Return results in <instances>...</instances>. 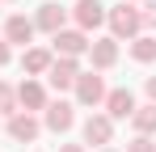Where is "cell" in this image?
<instances>
[{
	"mask_svg": "<svg viewBox=\"0 0 156 152\" xmlns=\"http://www.w3.org/2000/svg\"><path fill=\"white\" fill-rule=\"evenodd\" d=\"M80 21L97 25V21H101V4H97V0H84V4H80Z\"/></svg>",
	"mask_w": 156,
	"mask_h": 152,
	"instance_id": "1",
	"label": "cell"
},
{
	"mask_svg": "<svg viewBox=\"0 0 156 152\" xmlns=\"http://www.w3.org/2000/svg\"><path fill=\"white\" fill-rule=\"evenodd\" d=\"M9 34H13V42H21V38H30V21H26V17H17V21L9 25Z\"/></svg>",
	"mask_w": 156,
	"mask_h": 152,
	"instance_id": "2",
	"label": "cell"
},
{
	"mask_svg": "<svg viewBox=\"0 0 156 152\" xmlns=\"http://www.w3.org/2000/svg\"><path fill=\"white\" fill-rule=\"evenodd\" d=\"M68 123H72L68 106H55V110H51V127H68Z\"/></svg>",
	"mask_w": 156,
	"mask_h": 152,
	"instance_id": "3",
	"label": "cell"
},
{
	"mask_svg": "<svg viewBox=\"0 0 156 152\" xmlns=\"http://www.w3.org/2000/svg\"><path fill=\"white\" fill-rule=\"evenodd\" d=\"M110 106H114V114H127V110H131V93H114Z\"/></svg>",
	"mask_w": 156,
	"mask_h": 152,
	"instance_id": "4",
	"label": "cell"
},
{
	"mask_svg": "<svg viewBox=\"0 0 156 152\" xmlns=\"http://www.w3.org/2000/svg\"><path fill=\"white\" fill-rule=\"evenodd\" d=\"M13 135H17V139H30V135H34V123H30V118H17V123H13Z\"/></svg>",
	"mask_w": 156,
	"mask_h": 152,
	"instance_id": "5",
	"label": "cell"
},
{
	"mask_svg": "<svg viewBox=\"0 0 156 152\" xmlns=\"http://www.w3.org/2000/svg\"><path fill=\"white\" fill-rule=\"evenodd\" d=\"M97 93H101V85H97V80H84V85H80V97H84V101H93Z\"/></svg>",
	"mask_w": 156,
	"mask_h": 152,
	"instance_id": "6",
	"label": "cell"
},
{
	"mask_svg": "<svg viewBox=\"0 0 156 152\" xmlns=\"http://www.w3.org/2000/svg\"><path fill=\"white\" fill-rule=\"evenodd\" d=\"M68 80H72V63H59L55 68V85H68Z\"/></svg>",
	"mask_w": 156,
	"mask_h": 152,
	"instance_id": "7",
	"label": "cell"
},
{
	"mask_svg": "<svg viewBox=\"0 0 156 152\" xmlns=\"http://www.w3.org/2000/svg\"><path fill=\"white\" fill-rule=\"evenodd\" d=\"M59 47H63V51H80V47H84V42H80L76 34H63V38H59Z\"/></svg>",
	"mask_w": 156,
	"mask_h": 152,
	"instance_id": "8",
	"label": "cell"
},
{
	"mask_svg": "<svg viewBox=\"0 0 156 152\" xmlns=\"http://www.w3.org/2000/svg\"><path fill=\"white\" fill-rule=\"evenodd\" d=\"M105 135H110L105 123H89V139H105Z\"/></svg>",
	"mask_w": 156,
	"mask_h": 152,
	"instance_id": "9",
	"label": "cell"
},
{
	"mask_svg": "<svg viewBox=\"0 0 156 152\" xmlns=\"http://www.w3.org/2000/svg\"><path fill=\"white\" fill-rule=\"evenodd\" d=\"M114 25H118V30H135V13H118Z\"/></svg>",
	"mask_w": 156,
	"mask_h": 152,
	"instance_id": "10",
	"label": "cell"
},
{
	"mask_svg": "<svg viewBox=\"0 0 156 152\" xmlns=\"http://www.w3.org/2000/svg\"><path fill=\"white\" fill-rule=\"evenodd\" d=\"M21 97H26L30 106H38V101H42V93H38V89H34V85H30V89H21Z\"/></svg>",
	"mask_w": 156,
	"mask_h": 152,
	"instance_id": "11",
	"label": "cell"
},
{
	"mask_svg": "<svg viewBox=\"0 0 156 152\" xmlns=\"http://www.w3.org/2000/svg\"><path fill=\"white\" fill-rule=\"evenodd\" d=\"M110 59H114V47H110V42H105V47H97V63H110Z\"/></svg>",
	"mask_w": 156,
	"mask_h": 152,
	"instance_id": "12",
	"label": "cell"
},
{
	"mask_svg": "<svg viewBox=\"0 0 156 152\" xmlns=\"http://www.w3.org/2000/svg\"><path fill=\"white\" fill-rule=\"evenodd\" d=\"M42 25H47V30H55V25H59V13H55V9H47V13H42Z\"/></svg>",
	"mask_w": 156,
	"mask_h": 152,
	"instance_id": "13",
	"label": "cell"
},
{
	"mask_svg": "<svg viewBox=\"0 0 156 152\" xmlns=\"http://www.w3.org/2000/svg\"><path fill=\"white\" fill-rule=\"evenodd\" d=\"M139 127H156V110H148V114H139Z\"/></svg>",
	"mask_w": 156,
	"mask_h": 152,
	"instance_id": "14",
	"label": "cell"
},
{
	"mask_svg": "<svg viewBox=\"0 0 156 152\" xmlns=\"http://www.w3.org/2000/svg\"><path fill=\"white\" fill-rule=\"evenodd\" d=\"M135 152H152V148H148V144H135Z\"/></svg>",
	"mask_w": 156,
	"mask_h": 152,
	"instance_id": "15",
	"label": "cell"
},
{
	"mask_svg": "<svg viewBox=\"0 0 156 152\" xmlns=\"http://www.w3.org/2000/svg\"><path fill=\"white\" fill-rule=\"evenodd\" d=\"M4 55H9V51H4V47H0V63H4Z\"/></svg>",
	"mask_w": 156,
	"mask_h": 152,
	"instance_id": "16",
	"label": "cell"
},
{
	"mask_svg": "<svg viewBox=\"0 0 156 152\" xmlns=\"http://www.w3.org/2000/svg\"><path fill=\"white\" fill-rule=\"evenodd\" d=\"M152 93H156V80H152Z\"/></svg>",
	"mask_w": 156,
	"mask_h": 152,
	"instance_id": "17",
	"label": "cell"
}]
</instances>
